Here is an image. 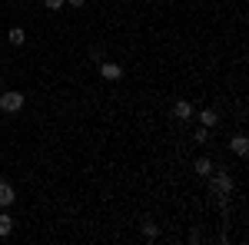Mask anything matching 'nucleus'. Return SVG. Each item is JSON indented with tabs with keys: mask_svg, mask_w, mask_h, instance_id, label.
<instances>
[{
	"mask_svg": "<svg viewBox=\"0 0 249 245\" xmlns=\"http://www.w3.org/2000/svg\"><path fill=\"white\" fill-rule=\"evenodd\" d=\"M67 3H70V7H83L87 0H67Z\"/></svg>",
	"mask_w": 249,
	"mask_h": 245,
	"instance_id": "15",
	"label": "nucleus"
},
{
	"mask_svg": "<svg viewBox=\"0 0 249 245\" xmlns=\"http://www.w3.org/2000/svg\"><path fill=\"white\" fill-rule=\"evenodd\" d=\"M199 126H206V130H216V126H219V113H216V110H199Z\"/></svg>",
	"mask_w": 249,
	"mask_h": 245,
	"instance_id": "7",
	"label": "nucleus"
},
{
	"mask_svg": "<svg viewBox=\"0 0 249 245\" xmlns=\"http://www.w3.org/2000/svg\"><path fill=\"white\" fill-rule=\"evenodd\" d=\"M193 169H196V176H199V179H206V176H210V172L216 169V166H213V159H210V156H199V159L193 163Z\"/></svg>",
	"mask_w": 249,
	"mask_h": 245,
	"instance_id": "8",
	"label": "nucleus"
},
{
	"mask_svg": "<svg viewBox=\"0 0 249 245\" xmlns=\"http://www.w3.org/2000/svg\"><path fill=\"white\" fill-rule=\"evenodd\" d=\"M17 202V189L10 186L7 179H0V209H10Z\"/></svg>",
	"mask_w": 249,
	"mask_h": 245,
	"instance_id": "3",
	"label": "nucleus"
},
{
	"mask_svg": "<svg viewBox=\"0 0 249 245\" xmlns=\"http://www.w3.org/2000/svg\"><path fill=\"white\" fill-rule=\"evenodd\" d=\"M230 149L236 152L239 159H243V156H246V152H249V139H246V136H243V132H236V136H232V139H230Z\"/></svg>",
	"mask_w": 249,
	"mask_h": 245,
	"instance_id": "6",
	"label": "nucleus"
},
{
	"mask_svg": "<svg viewBox=\"0 0 249 245\" xmlns=\"http://www.w3.org/2000/svg\"><path fill=\"white\" fill-rule=\"evenodd\" d=\"M7 40H10V47H23V43H27L23 27H10V30H7Z\"/></svg>",
	"mask_w": 249,
	"mask_h": 245,
	"instance_id": "10",
	"label": "nucleus"
},
{
	"mask_svg": "<svg viewBox=\"0 0 249 245\" xmlns=\"http://www.w3.org/2000/svg\"><path fill=\"white\" fill-rule=\"evenodd\" d=\"M90 60H93V63H100V60H107V53H103V47H90Z\"/></svg>",
	"mask_w": 249,
	"mask_h": 245,
	"instance_id": "13",
	"label": "nucleus"
},
{
	"mask_svg": "<svg viewBox=\"0 0 249 245\" xmlns=\"http://www.w3.org/2000/svg\"><path fill=\"white\" fill-rule=\"evenodd\" d=\"M100 76L103 80H123V66L120 63H110V60H100Z\"/></svg>",
	"mask_w": 249,
	"mask_h": 245,
	"instance_id": "5",
	"label": "nucleus"
},
{
	"mask_svg": "<svg viewBox=\"0 0 249 245\" xmlns=\"http://www.w3.org/2000/svg\"><path fill=\"white\" fill-rule=\"evenodd\" d=\"M23 103H27V96L20 93V90H3V93H0V113L17 116L20 110H23Z\"/></svg>",
	"mask_w": 249,
	"mask_h": 245,
	"instance_id": "2",
	"label": "nucleus"
},
{
	"mask_svg": "<svg viewBox=\"0 0 249 245\" xmlns=\"http://www.w3.org/2000/svg\"><path fill=\"white\" fill-rule=\"evenodd\" d=\"M140 232H143V239H160V226H156L153 219H143Z\"/></svg>",
	"mask_w": 249,
	"mask_h": 245,
	"instance_id": "11",
	"label": "nucleus"
},
{
	"mask_svg": "<svg viewBox=\"0 0 249 245\" xmlns=\"http://www.w3.org/2000/svg\"><path fill=\"white\" fill-rule=\"evenodd\" d=\"M193 113H196V110H193V103H190V99H176V103H173V116H176L179 123L193 119Z\"/></svg>",
	"mask_w": 249,
	"mask_h": 245,
	"instance_id": "4",
	"label": "nucleus"
},
{
	"mask_svg": "<svg viewBox=\"0 0 249 245\" xmlns=\"http://www.w3.org/2000/svg\"><path fill=\"white\" fill-rule=\"evenodd\" d=\"M0 90H3V76H0Z\"/></svg>",
	"mask_w": 249,
	"mask_h": 245,
	"instance_id": "16",
	"label": "nucleus"
},
{
	"mask_svg": "<svg viewBox=\"0 0 249 245\" xmlns=\"http://www.w3.org/2000/svg\"><path fill=\"white\" fill-rule=\"evenodd\" d=\"M193 143H210V130H206V126H199V130L193 132Z\"/></svg>",
	"mask_w": 249,
	"mask_h": 245,
	"instance_id": "12",
	"label": "nucleus"
},
{
	"mask_svg": "<svg viewBox=\"0 0 249 245\" xmlns=\"http://www.w3.org/2000/svg\"><path fill=\"white\" fill-rule=\"evenodd\" d=\"M206 179H210V192L219 199V209L226 212V202H230V196H232V176L226 169H219V172L213 169Z\"/></svg>",
	"mask_w": 249,
	"mask_h": 245,
	"instance_id": "1",
	"label": "nucleus"
},
{
	"mask_svg": "<svg viewBox=\"0 0 249 245\" xmlns=\"http://www.w3.org/2000/svg\"><path fill=\"white\" fill-rule=\"evenodd\" d=\"M10 232H14V215L3 209V212H0V239H7Z\"/></svg>",
	"mask_w": 249,
	"mask_h": 245,
	"instance_id": "9",
	"label": "nucleus"
},
{
	"mask_svg": "<svg viewBox=\"0 0 249 245\" xmlns=\"http://www.w3.org/2000/svg\"><path fill=\"white\" fill-rule=\"evenodd\" d=\"M63 3H67V0H43L47 10H63Z\"/></svg>",
	"mask_w": 249,
	"mask_h": 245,
	"instance_id": "14",
	"label": "nucleus"
}]
</instances>
